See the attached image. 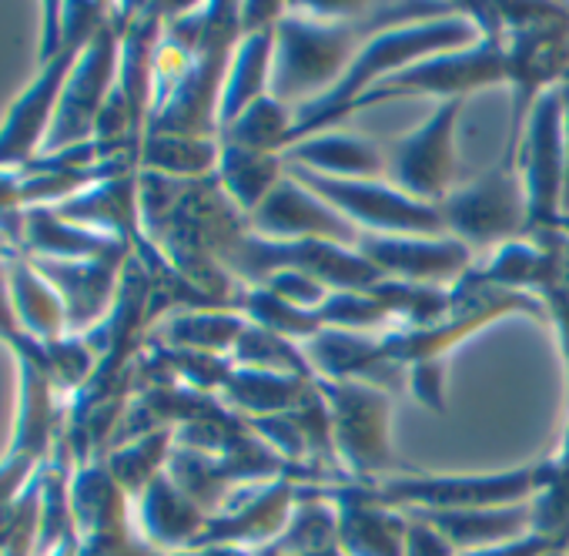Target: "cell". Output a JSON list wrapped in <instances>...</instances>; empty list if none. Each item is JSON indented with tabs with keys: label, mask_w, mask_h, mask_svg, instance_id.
Returning a JSON list of instances; mask_svg holds the SVG:
<instances>
[{
	"label": "cell",
	"mask_w": 569,
	"mask_h": 556,
	"mask_svg": "<svg viewBox=\"0 0 569 556\" xmlns=\"http://www.w3.org/2000/svg\"><path fill=\"white\" fill-rule=\"evenodd\" d=\"M356 58L352 21H322L281 14L274 28V58L268 95L281 105L316 101L329 95ZM299 105V108H302Z\"/></svg>",
	"instance_id": "obj_1"
},
{
	"label": "cell",
	"mask_w": 569,
	"mask_h": 556,
	"mask_svg": "<svg viewBox=\"0 0 569 556\" xmlns=\"http://www.w3.org/2000/svg\"><path fill=\"white\" fill-rule=\"evenodd\" d=\"M546 463L522 466L512 473L492 476H402L376 486V496L386 506L402 513H439V509H496V506H522L532 503L542 489Z\"/></svg>",
	"instance_id": "obj_2"
},
{
	"label": "cell",
	"mask_w": 569,
	"mask_h": 556,
	"mask_svg": "<svg viewBox=\"0 0 569 556\" xmlns=\"http://www.w3.org/2000/svg\"><path fill=\"white\" fill-rule=\"evenodd\" d=\"M284 175H292L296 181H302L309 191H316L326 205H332L352 225L369 228L376 235L436 238V235L446 231V221H442V208L439 205H422V201L402 195L392 185L322 178V175H312L306 168H284Z\"/></svg>",
	"instance_id": "obj_3"
},
{
	"label": "cell",
	"mask_w": 569,
	"mask_h": 556,
	"mask_svg": "<svg viewBox=\"0 0 569 556\" xmlns=\"http://www.w3.org/2000/svg\"><path fill=\"white\" fill-rule=\"evenodd\" d=\"M519 158V178L526 191V211H529V231L549 235L559 228L566 208V145H562V115H559V95L546 91L532 105L522 138L516 148Z\"/></svg>",
	"instance_id": "obj_4"
},
{
	"label": "cell",
	"mask_w": 569,
	"mask_h": 556,
	"mask_svg": "<svg viewBox=\"0 0 569 556\" xmlns=\"http://www.w3.org/2000/svg\"><path fill=\"white\" fill-rule=\"evenodd\" d=\"M446 231L456 235L466 248L472 245H509L516 235L529 231L526 191L516 168L499 165L476 181L456 185V191L439 205Z\"/></svg>",
	"instance_id": "obj_5"
},
{
	"label": "cell",
	"mask_w": 569,
	"mask_h": 556,
	"mask_svg": "<svg viewBox=\"0 0 569 556\" xmlns=\"http://www.w3.org/2000/svg\"><path fill=\"white\" fill-rule=\"evenodd\" d=\"M462 101H442V108L412 135L399 138L386 151V175L392 188L422 201L442 205L456 191V125Z\"/></svg>",
	"instance_id": "obj_6"
},
{
	"label": "cell",
	"mask_w": 569,
	"mask_h": 556,
	"mask_svg": "<svg viewBox=\"0 0 569 556\" xmlns=\"http://www.w3.org/2000/svg\"><path fill=\"white\" fill-rule=\"evenodd\" d=\"M499 81H506L502 38H499V31H486L472 48L426 58V61L399 71V75L386 78L366 98H359L356 111L366 105H379V101L416 95V91L419 95H442L446 101H462L469 91L486 88V85H499Z\"/></svg>",
	"instance_id": "obj_7"
},
{
	"label": "cell",
	"mask_w": 569,
	"mask_h": 556,
	"mask_svg": "<svg viewBox=\"0 0 569 556\" xmlns=\"http://www.w3.org/2000/svg\"><path fill=\"white\" fill-rule=\"evenodd\" d=\"M299 496L302 486H292L289 479H271L261 486H248L241 493H228V499L204 519V529L191 549L198 546L261 549L292 519Z\"/></svg>",
	"instance_id": "obj_8"
},
{
	"label": "cell",
	"mask_w": 569,
	"mask_h": 556,
	"mask_svg": "<svg viewBox=\"0 0 569 556\" xmlns=\"http://www.w3.org/2000/svg\"><path fill=\"white\" fill-rule=\"evenodd\" d=\"M248 221L258 235H268L271 241H336L349 248L359 245V231L346 215L326 205L302 181L284 175L248 215Z\"/></svg>",
	"instance_id": "obj_9"
},
{
	"label": "cell",
	"mask_w": 569,
	"mask_h": 556,
	"mask_svg": "<svg viewBox=\"0 0 569 556\" xmlns=\"http://www.w3.org/2000/svg\"><path fill=\"white\" fill-rule=\"evenodd\" d=\"M322 396L332 403V426H336V446L356 466L359 476H372L386 456V396H379L372 386L359 383H322Z\"/></svg>",
	"instance_id": "obj_10"
},
{
	"label": "cell",
	"mask_w": 569,
	"mask_h": 556,
	"mask_svg": "<svg viewBox=\"0 0 569 556\" xmlns=\"http://www.w3.org/2000/svg\"><path fill=\"white\" fill-rule=\"evenodd\" d=\"M359 255L396 282L436 286L456 278L469 265V248L462 241L442 238H402V235H366L359 238Z\"/></svg>",
	"instance_id": "obj_11"
},
{
	"label": "cell",
	"mask_w": 569,
	"mask_h": 556,
	"mask_svg": "<svg viewBox=\"0 0 569 556\" xmlns=\"http://www.w3.org/2000/svg\"><path fill=\"white\" fill-rule=\"evenodd\" d=\"M339 513V546L346 556H402L406 513L386 506L376 489H326Z\"/></svg>",
	"instance_id": "obj_12"
},
{
	"label": "cell",
	"mask_w": 569,
	"mask_h": 556,
	"mask_svg": "<svg viewBox=\"0 0 569 556\" xmlns=\"http://www.w3.org/2000/svg\"><path fill=\"white\" fill-rule=\"evenodd\" d=\"M208 513L168 476L161 473L141 496H138V526L151 549L158 553H184L198 543Z\"/></svg>",
	"instance_id": "obj_13"
},
{
	"label": "cell",
	"mask_w": 569,
	"mask_h": 556,
	"mask_svg": "<svg viewBox=\"0 0 569 556\" xmlns=\"http://www.w3.org/2000/svg\"><path fill=\"white\" fill-rule=\"evenodd\" d=\"M284 168H306L322 178H342V181H376L386 171V151L376 145L352 138V135H336L322 131L312 138L296 141L292 148L281 151Z\"/></svg>",
	"instance_id": "obj_14"
},
{
	"label": "cell",
	"mask_w": 569,
	"mask_h": 556,
	"mask_svg": "<svg viewBox=\"0 0 569 556\" xmlns=\"http://www.w3.org/2000/svg\"><path fill=\"white\" fill-rule=\"evenodd\" d=\"M274 28H261V31H251V34L238 38L234 58L228 61V75H224V85H221V101H218L221 131L234 118H241L254 101L268 98L271 58H274Z\"/></svg>",
	"instance_id": "obj_15"
},
{
	"label": "cell",
	"mask_w": 569,
	"mask_h": 556,
	"mask_svg": "<svg viewBox=\"0 0 569 556\" xmlns=\"http://www.w3.org/2000/svg\"><path fill=\"white\" fill-rule=\"evenodd\" d=\"M459 553L499 546L532 533V503L522 506H496V509H419Z\"/></svg>",
	"instance_id": "obj_16"
},
{
	"label": "cell",
	"mask_w": 569,
	"mask_h": 556,
	"mask_svg": "<svg viewBox=\"0 0 569 556\" xmlns=\"http://www.w3.org/2000/svg\"><path fill=\"white\" fill-rule=\"evenodd\" d=\"M68 64H74V48L64 51L58 61H51L48 71L38 78V85L21 98V105L14 108V115H11V121L4 128V135H0V161H21L34 148L38 135L48 125V108L54 105L58 88L68 78Z\"/></svg>",
	"instance_id": "obj_17"
},
{
	"label": "cell",
	"mask_w": 569,
	"mask_h": 556,
	"mask_svg": "<svg viewBox=\"0 0 569 556\" xmlns=\"http://www.w3.org/2000/svg\"><path fill=\"white\" fill-rule=\"evenodd\" d=\"M281 175H284L281 155H261L238 145L218 148V181L224 195L238 208H244V215H251L268 198V191L281 181Z\"/></svg>",
	"instance_id": "obj_18"
},
{
	"label": "cell",
	"mask_w": 569,
	"mask_h": 556,
	"mask_svg": "<svg viewBox=\"0 0 569 556\" xmlns=\"http://www.w3.org/2000/svg\"><path fill=\"white\" fill-rule=\"evenodd\" d=\"M292 118L296 115H289V108L268 95L224 128V145H238V148L261 151V155H281L289 148Z\"/></svg>",
	"instance_id": "obj_19"
},
{
	"label": "cell",
	"mask_w": 569,
	"mask_h": 556,
	"mask_svg": "<svg viewBox=\"0 0 569 556\" xmlns=\"http://www.w3.org/2000/svg\"><path fill=\"white\" fill-rule=\"evenodd\" d=\"M174 339L184 346H198V349H224L228 342H238V336L244 332L241 319L234 316H184L171 326Z\"/></svg>",
	"instance_id": "obj_20"
},
{
	"label": "cell",
	"mask_w": 569,
	"mask_h": 556,
	"mask_svg": "<svg viewBox=\"0 0 569 556\" xmlns=\"http://www.w3.org/2000/svg\"><path fill=\"white\" fill-rule=\"evenodd\" d=\"M406 549L402 556H459V549L419 513H406Z\"/></svg>",
	"instance_id": "obj_21"
},
{
	"label": "cell",
	"mask_w": 569,
	"mask_h": 556,
	"mask_svg": "<svg viewBox=\"0 0 569 556\" xmlns=\"http://www.w3.org/2000/svg\"><path fill=\"white\" fill-rule=\"evenodd\" d=\"M552 553H562V546L532 529V533H526L519 539H509V543H499V546L469 549V553H459V556H552Z\"/></svg>",
	"instance_id": "obj_22"
},
{
	"label": "cell",
	"mask_w": 569,
	"mask_h": 556,
	"mask_svg": "<svg viewBox=\"0 0 569 556\" xmlns=\"http://www.w3.org/2000/svg\"><path fill=\"white\" fill-rule=\"evenodd\" d=\"M559 95V115H562V145H566V198H562V208L569 215V75L562 78V85L556 88Z\"/></svg>",
	"instance_id": "obj_23"
},
{
	"label": "cell",
	"mask_w": 569,
	"mask_h": 556,
	"mask_svg": "<svg viewBox=\"0 0 569 556\" xmlns=\"http://www.w3.org/2000/svg\"><path fill=\"white\" fill-rule=\"evenodd\" d=\"M254 556H271V553H254ZM299 556H346L342 546H326V549H312V553H299Z\"/></svg>",
	"instance_id": "obj_24"
},
{
	"label": "cell",
	"mask_w": 569,
	"mask_h": 556,
	"mask_svg": "<svg viewBox=\"0 0 569 556\" xmlns=\"http://www.w3.org/2000/svg\"><path fill=\"white\" fill-rule=\"evenodd\" d=\"M562 556H569V553H562Z\"/></svg>",
	"instance_id": "obj_25"
}]
</instances>
